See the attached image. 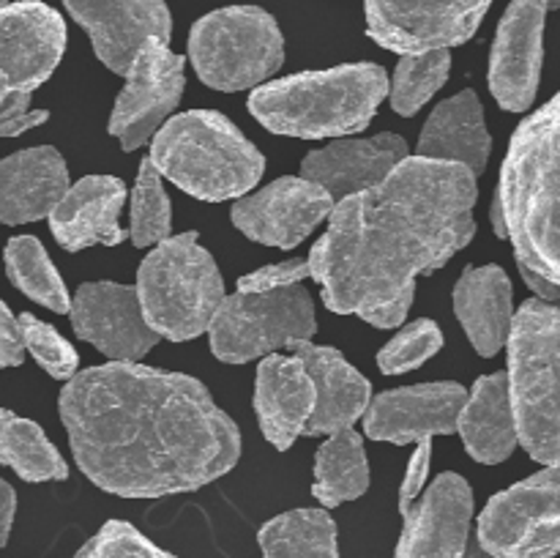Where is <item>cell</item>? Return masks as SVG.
Returning <instances> with one entry per match:
<instances>
[{
  "label": "cell",
  "instance_id": "6da1fadb",
  "mask_svg": "<svg viewBox=\"0 0 560 558\" xmlns=\"http://www.w3.org/2000/svg\"><path fill=\"white\" fill-rule=\"evenodd\" d=\"M58 410L82 474L120 498L200 490L241 457L238 425L184 372L91 367L66 381Z\"/></svg>",
  "mask_w": 560,
  "mask_h": 558
},
{
  "label": "cell",
  "instance_id": "7a4b0ae2",
  "mask_svg": "<svg viewBox=\"0 0 560 558\" xmlns=\"http://www.w3.org/2000/svg\"><path fill=\"white\" fill-rule=\"evenodd\" d=\"M476 197L465 164L405 156L381 184L334 202L306 257L323 304L397 328L413 306L416 279L441 271L476 235Z\"/></svg>",
  "mask_w": 560,
  "mask_h": 558
},
{
  "label": "cell",
  "instance_id": "3957f363",
  "mask_svg": "<svg viewBox=\"0 0 560 558\" xmlns=\"http://www.w3.org/2000/svg\"><path fill=\"white\" fill-rule=\"evenodd\" d=\"M492 228L512 239L517 263L560 284V93L514 131Z\"/></svg>",
  "mask_w": 560,
  "mask_h": 558
},
{
  "label": "cell",
  "instance_id": "277c9868",
  "mask_svg": "<svg viewBox=\"0 0 560 558\" xmlns=\"http://www.w3.org/2000/svg\"><path fill=\"white\" fill-rule=\"evenodd\" d=\"M386 96L388 74L383 66L345 63L255 88L249 113L273 135L323 140L364 131Z\"/></svg>",
  "mask_w": 560,
  "mask_h": 558
},
{
  "label": "cell",
  "instance_id": "5b68a950",
  "mask_svg": "<svg viewBox=\"0 0 560 558\" xmlns=\"http://www.w3.org/2000/svg\"><path fill=\"white\" fill-rule=\"evenodd\" d=\"M162 178L206 202L238 200L266 173V159L244 131L217 109H189L170 118L151 140Z\"/></svg>",
  "mask_w": 560,
  "mask_h": 558
},
{
  "label": "cell",
  "instance_id": "8992f818",
  "mask_svg": "<svg viewBox=\"0 0 560 558\" xmlns=\"http://www.w3.org/2000/svg\"><path fill=\"white\" fill-rule=\"evenodd\" d=\"M506 345L520 443L539 463L560 465V301H525Z\"/></svg>",
  "mask_w": 560,
  "mask_h": 558
},
{
  "label": "cell",
  "instance_id": "52a82bcc",
  "mask_svg": "<svg viewBox=\"0 0 560 558\" xmlns=\"http://www.w3.org/2000/svg\"><path fill=\"white\" fill-rule=\"evenodd\" d=\"M142 317L162 339L186 342L208 332L224 299V279L200 235H167L137 268Z\"/></svg>",
  "mask_w": 560,
  "mask_h": 558
},
{
  "label": "cell",
  "instance_id": "ba28073f",
  "mask_svg": "<svg viewBox=\"0 0 560 558\" xmlns=\"http://www.w3.org/2000/svg\"><path fill=\"white\" fill-rule=\"evenodd\" d=\"M66 53V22L47 3H0V137H16L47 120L31 96L52 77Z\"/></svg>",
  "mask_w": 560,
  "mask_h": 558
},
{
  "label": "cell",
  "instance_id": "9c48e42d",
  "mask_svg": "<svg viewBox=\"0 0 560 558\" xmlns=\"http://www.w3.org/2000/svg\"><path fill=\"white\" fill-rule=\"evenodd\" d=\"M189 58L197 77L213 91H255L282 69L284 36L268 11L228 5L195 22Z\"/></svg>",
  "mask_w": 560,
  "mask_h": 558
},
{
  "label": "cell",
  "instance_id": "30bf717a",
  "mask_svg": "<svg viewBox=\"0 0 560 558\" xmlns=\"http://www.w3.org/2000/svg\"><path fill=\"white\" fill-rule=\"evenodd\" d=\"M317 334L315 304L310 290L293 288L266 293L224 295L208 323L211 350L224 364L266 359L295 342H310Z\"/></svg>",
  "mask_w": 560,
  "mask_h": 558
},
{
  "label": "cell",
  "instance_id": "8fae6325",
  "mask_svg": "<svg viewBox=\"0 0 560 558\" xmlns=\"http://www.w3.org/2000/svg\"><path fill=\"white\" fill-rule=\"evenodd\" d=\"M476 539L490 558H552L560 553V465L498 492L479 514Z\"/></svg>",
  "mask_w": 560,
  "mask_h": 558
},
{
  "label": "cell",
  "instance_id": "7c38bea8",
  "mask_svg": "<svg viewBox=\"0 0 560 558\" xmlns=\"http://www.w3.org/2000/svg\"><path fill=\"white\" fill-rule=\"evenodd\" d=\"M184 88L186 58L175 55L170 42L153 38L126 71V85L115 98L107 131L124 151H137L167 124L180 104Z\"/></svg>",
  "mask_w": 560,
  "mask_h": 558
},
{
  "label": "cell",
  "instance_id": "4fadbf2b",
  "mask_svg": "<svg viewBox=\"0 0 560 558\" xmlns=\"http://www.w3.org/2000/svg\"><path fill=\"white\" fill-rule=\"evenodd\" d=\"M492 0H364L366 31L399 55L465 44Z\"/></svg>",
  "mask_w": 560,
  "mask_h": 558
},
{
  "label": "cell",
  "instance_id": "5bb4252c",
  "mask_svg": "<svg viewBox=\"0 0 560 558\" xmlns=\"http://www.w3.org/2000/svg\"><path fill=\"white\" fill-rule=\"evenodd\" d=\"M334 202L337 200L315 181L304 175H284L252 195L238 197L230 219L257 244L293 249L310 239L323 219H328Z\"/></svg>",
  "mask_w": 560,
  "mask_h": 558
},
{
  "label": "cell",
  "instance_id": "9a60e30c",
  "mask_svg": "<svg viewBox=\"0 0 560 558\" xmlns=\"http://www.w3.org/2000/svg\"><path fill=\"white\" fill-rule=\"evenodd\" d=\"M69 315L77 337L113 361H140L162 339L142 317L140 299L131 284H80L71 299Z\"/></svg>",
  "mask_w": 560,
  "mask_h": 558
},
{
  "label": "cell",
  "instance_id": "2e32d148",
  "mask_svg": "<svg viewBox=\"0 0 560 558\" xmlns=\"http://www.w3.org/2000/svg\"><path fill=\"white\" fill-rule=\"evenodd\" d=\"M547 0H512L490 55V91L509 113H525L539 91Z\"/></svg>",
  "mask_w": 560,
  "mask_h": 558
},
{
  "label": "cell",
  "instance_id": "e0dca14e",
  "mask_svg": "<svg viewBox=\"0 0 560 558\" xmlns=\"http://www.w3.org/2000/svg\"><path fill=\"white\" fill-rule=\"evenodd\" d=\"M63 5L85 27L96 58L120 77L148 42L173 38V16L164 0H63Z\"/></svg>",
  "mask_w": 560,
  "mask_h": 558
},
{
  "label": "cell",
  "instance_id": "ac0fdd59",
  "mask_svg": "<svg viewBox=\"0 0 560 558\" xmlns=\"http://www.w3.org/2000/svg\"><path fill=\"white\" fill-rule=\"evenodd\" d=\"M465 397V386L454 381L392 388L370 399L364 410V432L372 441H386L394 446L452 435L457 432V416Z\"/></svg>",
  "mask_w": 560,
  "mask_h": 558
},
{
  "label": "cell",
  "instance_id": "d6986e66",
  "mask_svg": "<svg viewBox=\"0 0 560 558\" xmlns=\"http://www.w3.org/2000/svg\"><path fill=\"white\" fill-rule=\"evenodd\" d=\"M474 492L459 474L438 476L402 514L394 558H463L470 539Z\"/></svg>",
  "mask_w": 560,
  "mask_h": 558
},
{
  "label": "cell",
  "instance_id": "ffe728a7",
  "mask_svg": "<svg viewBox=\"0 0 560 558\" xmlns=\"http://www.w3.org/2000/svg\"><path fill=\"white\" fill-rule=\"evenodd\" d=\"M126 202L124 181L115 175H85L69 184L49 213V230L63 249L80 252L93 244L118 246L126 241L120 211Z\"/></svg>",
  "mask_w": 560,
  "mask_h": 558
},
{
  "label": "cell",
  "instance_id": "44dd1931",
  "mask_svg": "<svg viewBox=\"0 0 560 558\" xmlns=\"http://www.w3.org/2000/svg\"><path fill=\"white\" fill-rule=\"evenodd\" d=\"M405 156L408 142L394 131L375 137H345L320 151H312L301 162V175L320 184L334 200H342L381 184Z\"/></svg>",
  "mask_w": 560,
  "mask_h": 558
},
{
  "label": "cell",
  "instance_id": "7402d4cb",
  "mask_svg": "<svg viewBox=\"0 0 560 558\" xmlns=\"http://www.w3.org/2000/svg\"><path fill=\"white\" fill-rule=\"evenodd\" d=\"M290 353L304 361L315 383V410L304 435H331V432L350 430L370 405V381L337 348L328 345H315L310 339V342H295Z\"/></svg>",
  "mask_w": 560,
  "mask_h": 558
},
{
  "label": "cell",
  "instance_id": "603a6c76",
  "mask_svg": "<svg viewBox=\"0 0 560 558\" xmlns=\"http://www.w3.org/2000/svg\"><path fill=\"white\" fill-rule=\"evenodd\" d=\"M255 410L262 435L273 449L288 452L304 435L315 410V383L304 361L271 353L260 359L255 375Z\"/></svg>",
  "mask_w": 560,
  "mask_h": 558
},
{
  "label": "cell",
  "instance_id": "cb8c5ba5",
  "mask_svg": "<svg viewBox=\"0 0 560 558\" xmlns=\"http://www.w3.org/2000/svg\"><path fill=\"white\" fill-rule=\"evenodd\" d=\"M69 189V167L52 146L0 159V222L27 224L52 213Z\"/></svg>",
  "mask_w": 560,
  "mask_h": 558
},
{
  "label": "cell",
  "instance_id": "d4e9b609",
  "mask_svg": "<svg viewBox=\"0 0 560 558\" xmlns=\"http://www.w3.org/2000/svg\"><path fill=\"white\" fill-rule=\"evenodd\" d=\"M490 151L492 137L476 91H463L438 104L416 142V156L465 164L474 175L485 173Z\"/></svg>",
  "mask_w": 560,
  "mask_h": 558
},
{
  "label": "cell",
  "instance_id": "484cf974",
  "mask_svg": "<svg viewBox=\"0 0 560 558\" xmlns=\"http://www.w3.org/2000/svg\"><path fill=\"white\" fill-rule=\"evenodd\" d=\"M454 312L476 353L492 359L512 328V282L501 266H468L454 284Z\"/></svg>",
  "mask_w": 560,
  "mask_h": 558
},
{
  "label": "cell",
  "instance_id": "4316f807",
  "mask_svg": "<svg viewBox=\"0 0 560 558\" xmlns=\"http://www.w3.org/2000/svg\"><path fill=\"white\" fill-rule=\"evenodd\" d=\"M457 432L476 463L498 465L512 457L520 438L506 372H492L474 383L459 408Z\"/></svg>",
  "mask_w": 560,
  "mask_h": 558
},
{
  "label": "cell",
  "instance_id": "83f0119b",
  "mask_svg": "<svg viewBox=\"0 0 560 558\" xmlns=\"http://www.w3.org/2000/svg\"><path fill=\"white\" fill-rule=\"evenodd\" d=\"M370 490V460L359 432H331L315 452V485L312 496L323 509H334L361 498Z\"/></svg>",
  "mask_w": 560,
  "mask_h": 558
},
{
  "label": "cell",
  "instance_id": "f1b7e54d",
  "mask_svg": "<svg viewBox=\"0 0 560 558\" xmlns=\"http://www.w3.org/2000/svg\"><path fill=\"white\" fill-rule=\"evenodd\" d=\"M262 558H339L337 523L326 509H290L257 534Z\"/></svg>",
  "mask_w": 560,
  "mask_h": 558
},
{
  "label": "cell",
  "instance_id": "f546056e",
  "mask_svg": "<svg viewBox=\"0 0 560 558\" xmlns=\"http://www.w3.org/2000/svg\"><path fill=\"white\" fill-rule=\"evenodd\" d=\"M0 465L25 481H63L69 476V465L47 432L11 410H0Z\"/></svg>",
  "mask_w": 560,
  "mask_h": 558
},
{
  "label": "cell",
  "instance_id": "4dcf8cb0",
  "mask_svg": "<svg viewBox=\"0 0 560 558\" xmlns=\"http://www.w3.org/2000/svg\"><path fill=\"white\" fill-rule=\"evenodd\" d=\"M3 260L9 279L27 299L38 301L42 306L60 312V315L69 312L71 295L66 290L63 277L55 271L47 249H44V244L36 235H16V239H11L5 244Z\"/></svg>",
  "mask_w": 560,
  "mask_h": 558
},
{
  "label": "cell",
  "instance_id": "1f68e13d",
  "mask_svg": "<svg viewBox=\"0 0 560 558\" xmlns=\"http://www.w3.org/2000/svg\"><path fill=\"white\" fill-rule=\"evenodd\" d=\"M452 71V53L448 49H427V53L402 55L394 69L388 96L394 113L402 118H413L448 80Z\"/></svg>",
  "mask_w": 560,
  "mask_h": 558
},
{
  "label": "cell",
  "instance_id": "d6a6232c",
  "mask_svg": "<svg viewBox=\"0 0 560 558\" xmlns=\"http://www.w3.org/2000/svg\"><path fill=\"white\" fill-rule=\"evenodd\" d=\"M131 222L129 239L131 244L148 249L164 241L173 230V202L164 191L162 173L151 159H142L140 173H137L135 189H131Z\"/></svg>",
  "mask_w": 560,
  "mask_h": 558
},
{
  "label": "cell",
  "instance_id": "836d02e7",
  "mask_svg": "<svg viewBox=\"0 0 560 558\" xmlns=\"http://www.w3.org/2000/svg\"><path fill=\"white\" fill-rule=\"evenodd\" d=\"M443 348V332L430 317H419L402 332L394 334L377 353V367L386 375H402V372L419 370Z\"/></svg>",
  "mask_w": 560,
  "mask_h": 558
},
{
  "label": "cell",
  "instance_id": "e575fe53",
  "mask_svg": "<svg viewBox=\"0 0 560 558\" xmlns=\"http://www.w3.org/2000/svg\"><path fill=\"white\" fill-rule=\"evenodd\" d=\"M20 321V332H22V342H25V350L38 361L44 372L55 381H69L71 375L80 367V356L77 350L55 332L49 323L38 321L36 315L25 312V315L16 317Z\"/></svg>",
  "mask_w": 560,
  "mask_h": 558
},
{
  "label": "cell",
  "instance_id": "d590c367",
  "mask_svg": "<svg viewBox=\"0 0 560 558\" xmlns=\"http://www.w3.org/2000/svg\"><path fill=\"white\" fill-rule=\"evenodd\" d=\"M74 558H175L167 550L153 545L148 536L124 520L104 523L85 545L77 550Z\"/></svg>",
  "mask_w": 560,
  "mask_h": 558
},
{
  "label": "cell",
  "instance_id": "8d00e7d4",
  "mask_svg": "<svg viewBox=\"0 0 560 558\" xmlns=\"http://www.w3.org/2000/svg\"><path fill=\"white\" fill-rule=\"evenodd\" d=\"M304 279H310V260L306 257H293V260L271 263V266L246 274V277L238 279V290L241 293H266V290L293 288V284H301Z\"/></svg>",
  "mask_w": 560,
  "mask_h": 558
},
{
  "label": "cell",
  "instance_id": "74e56055",
  "mask_svg": "<svg viewBox=\"0 0 560 558\" xmlns=\"http://www.w3.org/2000/svg\"><path fill=\"white\" fill-rule=\"evenodd\" d=\"M430 465H432V441H419L408 460L402 485H399V514L408 512V509L416 503V498L424 492L427 479H430Z\"/></svg>",
  "mask_w": 560,
  "mask_h": 558
},
{
  "label": "cell",
  "instance_id": "f35d334b",
  "mask_svg": "<svg viewBox=\"0 0 560 558\" xmlns=\"http://www.w3.org/2000/svg\"><path fill=\"white\" fill-rule=\"evenodd\" d=\"M22 361H25V342H22L20 321L0 301V367H20Z\"/></svg>",
  "mask_w": 560,
  "mask_h": 558
},
{
  "label": "cell",
  "instance_id": "ab89813d",
  "mask_svg": "<svg viewBox=\"0 0 560 558\" xmlns=\"http://www.w3.org/2000/svg\"><path fill=\"white\" fill-rule=\"evenodd\" d=\"M16 514V492L5 479H0V547H5L11 534V523Z\"/></svg>",
  "mask_w": 560,
  "mask_h": 558
},
{
  "label": "cell",
  "instance_id": "60d3db41",
  "mask_svg": "<svg viewBox=\"0 0 560 558\" xmlns=\"http://www.w3.org/2000/svg\"><path fill=\"white\" fill-rule=\"evenodd\" d=\"M520 274H523L525 284H528V288L536 293V299H541V301H560V284L552 282V279L541 277L539 271H534V268L523 266V263H520Z\"/></svg>",
  "mask_w": 560,
  "mask_h": 558
},
{
  "label": "cell",
  "instance_id": "b9f144b4",
  "mask_svg": "<svg viewBox=\"0 0 560 558\" xmlns=\"http://www.w3.org/2000/svg\"><path fill=\"white\" fill-rule=\"evenodd\" d=\"M463 558H490V556H487L485 547L479 545V539H476V536H470L468 547H465V553H463Z\"/></svg>",
  "mask_w": 560,
  "mask_h": 558
},
{
  "label": "cell",
  "instance_id": "7bdbcfd3",
  "mask_svg": "<svg viewBox=\"0 0 560 558\" xmlns=\"http://www.w3.org/2000/svg\"><path fill=\"white\" fill-rule=\"evenodd\" d=\"M547 9H560V0H547Z\"/></svg>",
  "mask_w": 560,
  "mask_h": 558
}]
</instances>
